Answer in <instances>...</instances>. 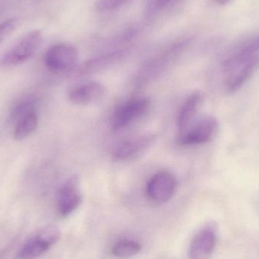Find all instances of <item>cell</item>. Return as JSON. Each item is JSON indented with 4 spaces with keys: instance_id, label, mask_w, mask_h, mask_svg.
Listing matches in <instances>:
<instances>
[{
    "instance_id": "2",
    "label": "cell",
    "mask_w": 259,
    "mask_h": 259,
    "mask_svg": "<svg viewBox=\"0 0 259 259\" xmlns=\"http://www.w3.org/2000/svg\"><path fill=\"white\" fill-rule=\"evenodd\" d=\"M218 128L215 118L211 116L202 117L179 134V143L183 145H195L208 142L215 136Z\"/></svg>"
},
{
    "instance_id": "12",
    "label": "cell",
    "mask_w": 259,
    "mask_h": 259,
    "mask_svg": "<svg viewBox=\"0 0 259 259\" xmlns=\"http://www.w3.org/2000/svg\"><path fill=\"white\" fill-rule=\"evenodd\" d=\"M203 94L200 91L192 93L183 103L177 118L179 134L182 133L196 121V117L203 103Z\"/></svg>"
},
{
    "instance_id": "16",
    "label": "cell",
    "mask_w": 259,
    "mask_h": 259,
    "mask_svg": "<svg viewBox=\"0 0 259 259\" xmlns=\"http://www.w3.org/2000/svg\"><path fill=\"white\" fill-rule=\"evenodd\" d=\"M131 0H98L97 9L100 12H109L127 4Z\"/></svg>"
},
{
    "instance_id": "15",
    "label": "cell",
    "mask_w": 259,
    "mask_h": 259,
    "mask_svg": "<svg viewBox=\"0 0 259 259\" xmlns=\"http://www.w3.org/2000/svg\"><path fill=\"white\" fill-rule=\"evenodd\" d=\"M35 103L32 99H26L20 102L14 108L11 114L12 120H19L21 117L31 112H34Z\"/></svg>"
},
{
    "instance_id": "19",
    "label": "cell",
    "mask_w": 259,
    "mask_h": 259,
    "mask_svg": "<svg viewBox=\"0 0 259 259\" xmlns=\"http://www.w3.org/2000/svg\"><path fill=\"white\" fill-rule=\"evenodd\" d=\"M231 1H232V0H213L214 3L219 5V6H225V5L231 3Z\"/></svg>"
},
{
    "instance_id": "7",
    "label": "cell",
    "mask_w": 259,
    "mask_h": 259,
    "mask_svg": "<svg viewBox=\"0 0 259 259\" xmlns=\"http://www.w3.org/2000/svg\"><path fill=\"white\" fill-rule=\"evenodd\" d=\"M177 188L178 182L174 175L167 171H161L149 179L146 194L153 202H165L173 197Z\"/></svg>"
},
{
    "instance_id": "14",
    "label": "cell",
    "mask_w": 259,
    "mask_h": 259,
    "mask_svg": "<svg viewBox=\"0 0 259 259\" xmlns=\"http://www.w3.org/2000/svg\"><path fill=\"white\" fill-rule=\"evenodd\" d=\"M140 243L134 240H123L117 242L112 249V254L119 258H127L137 255L141 251Z\"/></svg>"
},
{
    "instance_id": "11",
    "label": "cell",
    "mask_w": 259,
    "mask_h": 259,
    "mask_svg": "<svg viewBox=\"0 0 259 259\" xmlns=\"http://www.w3.org/2000/svg\"><path fill=\"white\" fill-rule=\"evenodd\" d=\"M106 93L104 85L100 82H88L71 87L68 91V97L71 103L87 105L100 100Z\"/></svg>"
},
{
    "instance_id": "13",
    "label": "cell",
    "mask_w": 259,
    "mask_h": 259,
    "mask_svg": "<svg viewBox=\"0 0 259 259\" xmlns=\"http://www.w3.org/2000/svg\"><path fill=\"white\" fill-rule=\"evenodd\" d=\"M38 118L36 113L31 112L18 120L15 126L14 136L16 140H23L36 130Z\"/></svg>"
},
{
    "instance_id": "4",
    "label": "cell",
    "mask_w": 259,
    "mask_h": 259,
    "mask_svg": "<svg viewBox=\"0 0 259 259\" xmlns=\"http://www.w3.org/2000/svg\"><path fill=\"white\" fill-rule=\"evenodd\" d=\"M47 68L55 72H62L72 68L78 60L77 49L69 44H57L47 50L45 55Z\"/></svg>"
},
{
    "instance_id": "10",
    "label": "cell",
    "mask_w": 259,
    "mask_h": 259,
    "mask_svg": "<svg viewBox=\"0 0 259 259\" xmlns=\"http://www.w3.org/2000/svg\"><path fill=\"white\" fill-rule=\"evenodd\" d=\"M216 242L217 234L215 226L214 225H208L204 227L192 240L189 250L190 258H208L215 248Z\"/></svg>"
},
{
    "instance_id": "6",
    "label": "cell",
    "mask_w": 259,
    "mask_h": 259,
    "mask_svg": "<svg viewBox=\"0 0 259 259\" xmlns=\"http://www.w3.org/2000/svg\"><path fill=\"white\" fill-rule=\"evenodd\" d=\"M259 68V54L239 62L225 70L227 73L226 89L233 94L240 89Z\"/></svg>"
},
{
    "instance_id": "3",
    "label": "cell",
    "mask_w": 259,
    "mask_h": 259,
    "mask_svg": "<svg viewBox=\"0 0 259 259\" xmlns=\"http://www.w3.org/2000/svg\"><path fill=\"white\" fill-rule=\"evenodd\" d=\"M42 41V32L32 30L12 47L3 56V63L8 65H16L28 60L40 47Z\"/></svg>"
},
{
    "instance_id": "8",
    "label": "cell",
    "mask_w": 259,
    "mask_h": 259,
    "mask_svg": "<svg viewBox=\"0 0 259 259\" xmlns=\"http://www.w3.org/2000/svg\"><path fill=\"white\" fill-rule=\"evenodd\" d=\"M149 99L144 97L132 99L120 106L112 118L114 130H121L146 114L149 107Z\"/></svg>"
},
{
    "instance_id": "17",
    "label": "cell",
    "mask_w": 259,
    "mask_h": 259,
    "mask_svg": "<svg viewBox=\"0 0 259 259\" xmlns=\"http://www.w3.org/2000/svg\"><path fill=\"white\" fill-rule=\"evenodd\" d=\"M18 25L16 18H10L0 24V44L3 43L11 33L15 30Z\"/></svg>"
},
{
    "instance_id": "18",
    "label": "cell",
    "mask_w": 259,
    "mask_h": 259,
    "mask_svg": "<svg viewBox=\"0 0 259 259\" xmlns=\"http://www.w3.org/2000/svg\"><path fill=\"white\" fill-rule=\"evenodd\" d=\"M180 0H155V5L158 9H165L171 7Z\"/></svg>"
},
{
    "instance_id": "1",
    "label": "cell",
    "mask_w": 259,
    "mask_h": 259,
    "mask_svg": "<svg viewBox=\"0 0 259 259\" xmlns=\"http://www.w3.org/2000/svg\"><path fill=\"white\" fill-rule=\"evenodd\" d=\"M61 237V232L56 227L47 226L27 240L18 252V258H36L45 253Z\"/></svg>"
},
{
    "instance_id": "5",
    "label": "cell",
    "mask_w": 259,
    "mask_h": 259,
    "mask_svg": "<svg viewBox=\"0 0 259 259\" xmlns=\"http://www.w3.org/2000/svg\"><path fill=\"white\" fill-rule=\"evenodd\" d=\"M80 181L77 176L67 179L59 189L57 195V210L59 215L68 217L81 204Z\"/></svg>"
},
{
    "instance_id": "9",
    "label": "cell",
    "mask_w": 259,
    "mask_h": 259,
    "mask_svg": "<svg viewBox=\"0 0 259 259\" xmlns=\"http://www.w3.org/2000/svg\"><path fill=\"white\" fill-rule=\"evenodd\" d=\"M153 134H141L125 138L114 149L113 157L118 161H128L149 149L155 141Z\"/></svg>"
}]
</instances>
